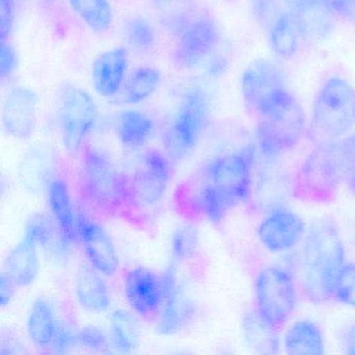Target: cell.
<instances>
[{
    "label": "cell",
    "instance_id": "obj_26",
    "mask_svg": "<svg viewBox=\"0 0 355 355\" xmlns=\"http://www.w3.org/2000/svg\"><path fill=\"white\" fill-rule=\"evenodd\" d=\"M284 344L288 354L321 355L325 352L321 328L309 320H301L293 324L284 336Z\"/></svg>",
    "mask_w": 355,
    "mask_h": 355
},
{
    "label": "cell",
    "instance_id": "obj_33",
    "mask_svg": "<svg viewBox=\"0 0 355 355\" xmlns=\"http://www.w3.org/2000/svg\"><path fill=\"white\" fill-rule=\"evenodd\" d=\"M53 222L43 214H34L26 222L24 238L41 248L51 246L53 240Z\"/></svg>",
    "mask_w": 355,
    "mask_h": 355
},
{
    "label": "cell",
    "instance_id": "obj_23",
    "mask_svg": "<svg viewBox=\"0 0 355 355\" xmlns=\"http://www.w3.org/2000/svg\"><path fill=\"white\" fill-rule=\"evenodd\" d=\"M268 30L272 51L280 59L294 58L306 40L300 24L288 10L280 12Z\"/></svg>",
    "mask_w": 355,
    "mask_h": 355
},
{
    "label": "cell",
    "instance_id": "obj_37",
    "mask_svg": "<svg viewBox=\"0 0 355 355\" xmlns=\"http://www.w3.org/2000/svg\"><path fill=\"white\" fill-rule=\"evenodd\" d=\"M78 330L72 329L68 326L58 324L55 340L51 348L57 353H66L76 347L80 346L78 343Z\"/></svg>",
    "mask_w": 355,
    "mask_h": 355
},
{
    "label": "cell",
    "instance_id": "obj_41",
    "mask_svg": "<svg viewBox=\"0 0 355 355\" xmlns=\"http://www.w3.org/2000/svg\"><path fill=\"white\" fill-rule=\"evenodd\" d=\"M16 284L6 275L5 273H1L0 277V304L1 307L8 306L13 300L14 295H15Z\"/></svg>",
    "mask_w": 355,
    "mask_h": 355
},
{
    "label": "cell",
    "instance_id": "obj_6",
    "mask_svg": "<svg viewBox=\"0 0 355 355\" xmlns=\"http://www.w3.org/2000/svg\"><path fill=\"white\" fill-rule=\"evenodd\" d=\"M306 130V115L291 91L266 115L257 118L255 139L263 157L274 159L293 150Z\"/></svg>",
    "mask_w": 355,
    "mask_h": 355
},
{
    "label": "cell",
    "instance_id": "obj_11",
    "mask_svg": "<svg viewBox=\"0 0 355 355\" xmlns=\"http://www.w3.org/2000/svg\"><path fill=\"white\" fill-rule=\"evenodd\" d=\"M174 164L165 151L157 149L146 151L140 167L128 182L132 202L146 207L157 205L169 186Z\"/></svg>",
    "mask_w": 355,
    "mask_h": 355
},
{
    "label": "cell",
    "instance_id": "obj_7",
    "mask_svg": "<svg viewBox=\"0 0 355 355\" xmlns=\"http://www.w3.org/2000/svg\"><path fill=\"white\" fill-rule=\"evenodd\" d=\"M209 116L207 93L200 88L190 89L163 135L164 151L174 163L182 161L197 146L207 128Z\"/></svg>",
    "mask_w": 355,
    "mask_h": 355
},
{
    "label": "cell",
    "instance_id": "obj_19",
    "mask_svg": "<svg viewBox=\"0 0 355 355\" xmlns=\"http://www.w3.org/2000/svg\"><path fill=\"white\" fill-rule=\"evenodd\" d=\"M49 211L62 242L69 246L78 242V211L72 202L69 186L61 178H51L47 184Z\"/></svg>",
    "mask_w": 355,
    "mask_h": 355
},
{
    "label": "cell",
    "instance_id": "obj_9",
    "mask_svg": "<svg viewBox=\"0 0 355 355\" xmlns=\"http://www.w3.org/2000/svg\"><path fill=\"white\" fill-rule=\"evenodd\" d=\"M282 68L267 59L255 60L244 70L241 92L245 105L255 117L269 113L288 92Z\"/></svg>",
    "mask_w": 355,
    "mask_h": 355
},
{
    "label": "cell",
    "instance_id": "obj_44",
    "mask_svg": "<svg viewBox=\"0 0 355 355\" xmlns=\"http://www.w3.org/2000/svg\"><path fill=\"white\" fill-rule=\"evenodd\" d=\"M55 0H43V3H46V5H51V3H55Z\"/></svg>",
    "mask_w": 355,
    "mask_h": 355
},
{
    "label": "cell",
    "instance_id": "obj_3",
    "mask_svg": "<svg viewBox=\"0 0 355 355\" xmlns=\"http://www.w3.org/2000/svg\"><path fill=\"white\" fill-rule=\"evenodd\" d=\"M345 263V248L334 223L315 222L307 232L301 250V280L313 301L332 300V286Z\"/></svg>",
    "mask_w": 355,
    "mask_h": 355
},
{
    "label": "cell",
    "instance_id": "obj_40",
    "mask_svg": "<svg viewBox=\"0 0 355 355\" xmlns=\"http://www.w3.org/2000/svg\"><path fill=\"white\" fill-rule=\"evenodd\" d=\"M336 17L347 24H355V0H329Z\"/></svg>",
    "mask_w": 355,
    "mask_h": 355
},
{
    "label": "cell",
    "instance_id": "obj_43",
    "mask_svg": "<svg viewBox=\"0 0 355 355\" xmlns=\"http://www.w3.org/2000/svg\"><path fill=\"white\" fill-rule=\"evenodd\" d=\"M226 68H227V63H226L225 59L224 58H216L209 64V72L211 76H218L223 73Z\"/></svg>",
    "mask_w": 355,
    "mask_h": 355
},
{
    "label": "cell",
    "instance_id": "obj_1",
    "mask_svg": "<svg viewBox=\"0 0 355 355\" xmlns=\"http://www.w3.org/2000/svg\"><path fill=\"white\" fill-rule=\"evenodd\" d=\"M355 173V136L320 143L303 161L293 180L295 198L328 205L338 196L340 184Z\"/></svg>",
    "mask_w": 355,
    "mask_h": 355
},
{
    "label": "cell",
    "instance_id": "obj_32",
    "mask_svg": "<svg viewBox=\"0 0 355 355\" xmlns=\"http://www.w3.org/2000/svg\"><path fill=\"white\" fill-rule=\"evenodd\" d=\"M124 35L130 46L138 51H149L157 42L155 28L142 17H132L124 26Z\"/></svg>",
    "mask_w": 355,
    "mask_h": 355
},
{
    "label": "cell",
    "instance_id": "obj_8",
    "mask_svg": "<svg viewBox=\"0 0 355 355\" xmlns=\"http://www.w3.org/2000/svg\"><path fill=\"white\" fill-rule=\"evenodd\" d=\"M254 293L257 313L279 330L297 304L296 282L292 272L279 266L265 268L255 279Z\"/></svg>",
    "mask_w": 355,
    "mask_h": 355
},
{
    "label": "cell",
    "instance_id": "obj_39",
    "mask_svg": "<svg viewBox=\"0 0 355 355\" xmlns=\"http://www.w3.org/2000/svg\"><path fill=\"white\" fill-rule=\"evenodd\" d=\"M18 67V58L15 49L10 43L1 42V55H0V76L5 80L11 78Z\"/></svg>",
    "mask_w": 355,
    "mask_h": 355
},
{
    "label": "cell",
    "instance_id": "obj_34",
    "mask_svg": "<svg viewBox=\"0 0 355 355\" xmlns=\"http://www.w3.org/2000/svg\"><path fill=\"white\" fill-rule=\"evenodd\" d=\"M332 299L355 307V263H345L340 268L332 286Z\"/></svg>",
    "mask_w": 355,
    "mask_h": 355
},
{
    "label": "cell",
    "instance_id": "obj_21",
    "mask_svg": "<svg viewBox=\"0 0 355 355\" xmlns=\"http://www.w3.org/2000/svg\"><path fill=\"white\" fill-rule=\"evenodd\" d=\"M74 292L80 306L101 313L109 309L111 294L103 275L91 265H83L74 277Z\"/></svg>",
    "mask_w": 355,
    "mask_h": 355
},
{
    "label": "cell",
    "instance_id": "obj_25",
    "mask_svg": "<svg viewBox=\"0 0 355 355\" xmlns=\"http://www.w3.org/2000/svg\"><path fill=\"white\" fill-rule=\"evenodd\" d=\"M132 311L116 309L110 317L109 338L112 348L119 353H132L140 344L141 327Z\"/></svg>",
    "mask_w": 355,
    "mask_h": 355
},
{
    "label": "cell",
    "instance_id": "obj_42",
    "mask_svg": "<svg viewBox=\"0 0 355 355\" xmlns=\"http://www.w3.org/2000/svg\"><path fill=\"white\" fill-rule=\"evenodd\" d=\"M342 345L347 354H355V323L351 324L342 336Z\"/></svg>",
    "mask_w": 355,
    "mask_h": 355
},
{
    "label": "cell",
    "instance_id": "obj_29",
    "mask_svg": "<svg viewBox=\"0 0 355 355\" xmlns=\"http://www.w3.org/2000/svg\"><path fill=\"white\" fill-rule=\"evenodd\" d=\"M161 80V73L155 68H138L124 82L122 101L126 105L142 103L157 90Z\"/></svg>",
    "mask_w": 355,
    "mask_h": 355
},
{
    "label": "cell",
    "instance_id": "obj_35",
    "mask_svg": "<svg viewBox=\"0 0 355 355\" xmlns=\"http://www.w3.org/2000/svg\"><path fill=\"white\" fill-rule=\"evenodd\" d=\"M78 334L80 346L91 352H103L111 346L109 334L97 326H86Z\"/></svg>",
    "mask_w": 355,
    "mask_h": 355
},
{
    "label": "cell",
    "instance_id": "obj_18",
    "mask_svg": "<svg viewBox=\"0 0 355 355\" xmlns=\"http://www.w3.org/2000/svg\"><path fill=\"white\" fill-rule=\"evenodd\" d=\"M296 17L306 40H322L331 34L336 16L329 0H284Z\"/></svg>",
    "mask_w": 355,
    "mask_h": 355
},
{
    "label": "cell",
    "instance_id": "obj_10",
    "mask_svg": "<svg viewBox=\"0 0 355 355\" xmlns=\"http://www.w3.org/2000/svg\"><path fill=\"white\" fill-rule=\"evenodd\" d=\"M98 107L87 91L78 87L62 88L60 94L59 118L62 140L70 155L84 149L85 141L94 128Z\"/></svg>",
    "mask_w": 355,
    "mask_h": 355
},
{
    "label": "cell",
    "instance_id": "obj_22",
    "mask_svg": "<svg viewBox=\"0 0 355 355\" xmlns=\"http://www.w3.org/2000/svg\"><path fill=\"white\" fill-rule=\"evenodd\" d=\"M3 272L17 288L34 284L40 272L38 247L22 238L6 257Z\"/></svg>",
    "mask_w": 355,
    "mask_h": 355
},
{
    "label": "cell",
    "instance_id": "obj_20",
    "mask_svg": "<svg viewBox=\"0 0 355 355\" xmlns=\"http://www.w3.org/2000/svg\"><path fill=\"white\" fill-rule=\"evenodd\" d=\"M128 68V53L124 47H114L99 55L92 66L95 90L103 97L115 96L123 87Z\"/></svg>",
    "mask_w": 355,
    "mask_h": 355
},
{
    "label": "cell",
    "instance_id": "obj_14",
    "mask_svg": "<svg viewBox=\"0 0 355 355\" xmlns=\"http://www.w3.org/2000/svg\"><path fill=\"white\" fill-rule=\"evenodd\" d=\"M164 299L157 313V330L159 334H178L182 331L194 317L195 307L192 301L180 291L176 279L173 263L161 274Z\"/></svg>",
    "mask_w": 355,
    "mask_h": 355
},
{
    "label": "cell",
    "instance_id": "obj_16",
    "mask_svg": "<svg viewBox=\"0 0 355 355\" xmlns=\"http://www.w3.org/2000/svg\"><path fill=\"white\" fill-rule=\"evenodd\" d=\"M305 223L298 214L279 209L270 214L259 224L257 234L261 244L272 252L294 248L302 240Z\"/></svg>",
    "mask_w": 355,
    "mask_h": 355
},
{
    "label": "cell",
    "instance_id": "obj_13",
    "mask_svg": "<svg viewBox=\"0 0 355 355\" xmlns=\"http://www.w3.org/2000/svg\"><path fill=\"white\" fill-rule=\"evenodd\" d=\"M124 295L139 318L155 319L164 299L161 274L143 267L130 270L124 278Z\"/></svg>",
    "mask_w": 355,
    "mask_h": 355
},
{
    "label": "cell",
    "instance_id": "obj_12",
    "mask_svg": "<svg viewBox=\"0 0 355 355\" xmlns=\"http://www.w3.org/2000/svg\"><path fill=\"white\" fill-rule=\"evenodd\" d=\"M78 241L82 243L89 265L107 277L119 271L117 249L105 228L83 211H78Z\"/></svg>",
    "mask_w": 355,
    "mask_h": 355
},
{
    "label": "cell",
    "instance_id": "obj_28",
    "mask_svg": "<svg viewBox=\"0 0 355 355\" xmlns=\"http://www.w3.org/2000/svg\"><path fill=\"white\" fill-rule=\"evenodd\" d=\"M116 132L124 146L140 148L153 136L155 122L142 112L128 110L117 116Z\"/></svg>",
    "mask_w": 355,
    "mask_h": 355
},
{
    "label": "cell",
    "instance_id": "obj_17",
    "mask_svg": "<svg viewBox=\"0 0 355 355\" xmlns=\"http://www.w3.org/2000/svg\"><path fill=\"white\" fill-rule=\"evenodd\" d=\"M37 95L24 87L11 89L6 96L3 124L6 132L17 140L32 138L37 125Z\"/></svg>",
    "mask_w": 355,
    "mask_h": 355
},
{
    "label": "cell",
    "instance_id": "obj_24",
    "mask_svg": "<svg viewBox=\"0 0 355 355\" xmlns=\"http://www.w3.org/2000/svg\"><path fill=\"white\" fill-rule=\"evenodd\" d=\"M58 324L53 305L44 297H38L31 305L26 330L33 345L39 349L51 348Z\"/></svg>",
    "mask_w": 355,
    "mask_h": 355
},
{
    "label": "cell",
    "instance_id": "obj_4",
    "mask_svg": "<svg viewBox=\"0 0 355 355\" xmlns=\"http://www.w3.org/2000/svg\"><path fill=\"white\" fill-rule=\"evenodd\" d=\"M355 125V87L340 76L328 78L311 105V135L318 143L342 139Z\"/></svg>",
    "mask_w": 355,
    "mask_h": 355
},
{
    "label": "cell",
    "instance_id": "obj_30",
    "mask_svg": "<svg viewBox=\"0 0 355 355\" xmlns=\"http://www.w3.org/2000/svg\"><path fill=\"white\" fill-rule=\"evenodd\" d=\"M74 13L93 32L105 33L113 22L110 0H69Z\"/></svg>",
    "mask_w": 355,
    "mask_h": 355
},
{
    "label": "cell",
    "instance_id": "obj_38",
    "mask_svg": "<svg viewBox=\"0 0 355 355\" xmlns=\"http://www.w3.org/2000/svg\"><path fill=\"white\" fill-rule=\"evenodd\" d=\"M15 0H0V37L1 42L9 39L15 22Z\"/></svg>",
    "mask_w": 355,
    "mask_h": 355
},
{
    "label": "cell",
    "instance_id": "obj_36",
    "mask_svg": "<svg viewBox=\"0 0 355 355\" xmlns=\"http://www.w3.org/2000/svg\"><path fill=\"white\" fill-rule=\"evenodd\" d=\"M250 5L257 24L265 28H269L280 13L278 0H250Z\"/></svg>",
    "mask_w": 355,
    "mask_h": 355
},
{
    "label": "cell",
    "instance_id": "obj_5",
    "mask_svg": "<svg viewBox=\"0 0 355 355\" xmlns=\"http://www.w3.org/2000/svg\"><path fill=\"white\" fill-rule=\"evenodd\" d=\"M82 188L87 201L101 213L113 215L134 205L128 182L111 157L97 147L83 149Z\"/></svg>",
    "mask_w": 355,
    "mask_h": 355
},
{
    "label": "cell",
    "instance_id": "obj_2",
    "mask_svg": "<svg viewBox=\"0 0 355 355\" xmlns=\"http://www.w3.org/2000/svg\"><path fill=\"white\" fill-rule=\"evenodd\" d=\"M255 148L247 146L236 153L216 157L202 172L198 205L203 215L218 224L250 194Z\"/></svg>",
    "mask_w": 355,
    "mask_h": 355
},
{
    "label": "cell",
    "instance_id": "obj_27",
    "mask_svg": "<svg viewBox=\"0 0 355 355\" xmlns=\"http://www.w3.org/2000/svg\"><path fill=\"white\" fill-rule=\"evenodd\" d=\"M242 330L247 345L254 352L263 355L277 353L279 347L278 330L263 319L257 309L244 315Z\"/></svg>",
    "mask_w": 355,
    "mask_h": 355
},
{
    "label": "cell",
    "instance_id": "obj_15",
    "mask_svg": "<svg viewBox=\"0 0 355 355\" xmlns=\"http://www.w3.org/2000/svg\"><path fill=\"white\" fill-rule=\"evenodd\" d=\"M219 31L215 21L207 16L197 18L184 28L173 51V61L182 68L200 63L217 46Z\"/></svg>",
    "mask_w": 355,
    "mask_h": 355
},
{
    "label": "cell",
    "instance_id": "obj_31",
    "mask_svg": "<svg viewBox=\"0 0 355 355\" xmlns=\"http://www.w3.org/2000/svg\"><path fill=\"white\" fill-rule=\"evenodd\" d=\"M199 245L198 230L193 224H184L174 232L170 244L172 263L178 265L192 259Z\"/></svg>",
    "mask_w": 355,
    "mask_h": 355
}]
</instances>
